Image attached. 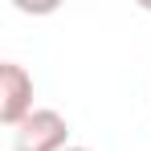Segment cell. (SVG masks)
Wrapping results in <instances>:
<instances>
[{
	"label": "cell",
	"instance_id": "obj_1",
	"mask_svg": "<svg viewBox=\"0 0 151 151\" xmlns=\"http://www.w3.org/2000/svg\"><path fill=\"white\" fill-rule=\"evenodd\" d=\"M65 147H70V123L49 106L33 110L12 131V151H65Z\"/></svg>",
	"mask_w": 151,
	"mask_h": 151
},
{
	"label": "cell",
	"instance_id": "obj_2",
	"mask_svg": "<svg viewBox=\"0 0 151 151\" xmlns=\"http://www.w3.org/2000/svg\"><path fill=\"white\" fill-rule=\"evenodd\" d=\"M33 114V78L21 61H0V123L17 127Z\"/></svg>",
	"mask_w": 151,
	"mask_h": 151
},
{
	"label": "cell",
	"instance_id": "obj_3",
	"mask_svg": "<svg viewBox=\"0 0 151 151\" xmlns=\"http://www.w3.org/2000/svg\"><path fill=\"white\" fill-rule=\"evenodd\" d=\"M65 151H90V147H65Z\"/></svg>",
	"mask_w": 151,
	"mask_h": 151
}]
</instances>
